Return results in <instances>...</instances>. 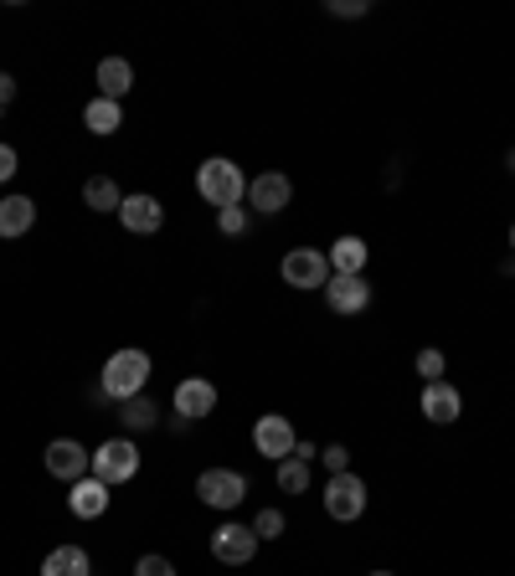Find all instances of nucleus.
Returning <instances> with one entry per match:
<instances>
[{"label":"nucleus","instance_id":"1","mask_svg":"<svg viewBox=\"0 0 515 576\" xmlns=\"http://www.w3.org/2000/svg\"><path fill=\"white\" fill-rule=\"evenodd\" d=\"M196 191H202V202H206V206L227 212V206H243V196H247V175L237 170L232 160L212 155V160H202V170H196Z\"/></svg>","mask_w":515,"mask_h":576},{"label":"nucleus","instance_id":"2","mask_svg":"<svg viewBox=\"0 0 515 576\" xmlns=\"http://www.w3.org/2000/svg\"><path fill=\"white\" fill-rule=\"evenodd\" d=\"M145 381H149V355L145 350H114L109 365H104V375H98V387H104L109 402H129V397H139Z\"/></svg>","mask_w":515,"mask_h":576},{"label":"nucleus","instance_id":"3","mask_svg":"<svg viewBox=\"0 0 515 576\" xmlns=\"http://www.w3.org/2000/svg\"><path fill=\"white\" fill-rule=\"evenodd\" d=\"M325 515H330V520H340V525L361 520V515H367V479H356L351 469L330 474V484H325Z\"/></svg>","mask_w":515,"mask_h":576},{"label":"nucleus","instance_id":"4","mask_svg":"<svg viewBox=\"0 0 515 576\" xmlns=\"http://www.w3.org/2000/svg\"><path fill=\"white\" fill-rule=\"evenodd\" d=\"M139 474V448L135 438H109L104 448H94V479H104L114 489V484H129Z\"/></svg>","mask_w":515,"mask_h":576},{"label":"nucleus","instance_id":"5","mask_svg":"<svg viewBox=\"0 0 515 576\" xmlns=\"http://www.w3.org/2000/svg\"><path fill=\"white\" fill-rule=\"evenodd\" d=\"M294 422H289L284 412H269L253 422V448L263 458H273V463H284V458H294Z\"/></svg>","mask_w":515,"mask_h":576},{"label":"nucleus","instance_id":"6","mask_svg":"<svg viewBox=\"0 0 515 576\" xmlns=\"http://www.w3.org/2000/svg\"><path fill=\"white\" fill-rule=\"evenodd\" d=\"M88 469H94V453H88L78 438H52L47 442V474H52V479L78 484V479H88Z\"/></svg>","mask_w":515,"mask_h":576},{"label":"nucleus","instance_id":"7","mask_svg":"<svg viewBox=\"0 0 515 576\" xmlns=\"http://www.w3.org/2000/svg\"><path fill=\"white\" fill-rule=\"evenodd\" d=\"M247 495V479L237 469H206L202 479H196V499L212 509H237Z\"/></svg>","mask_w":515,"mask_h":576},{"label":"nucleus","instance_id":"8","mask_svg":"<svg viewBox=\"0 0 515 576\" xmlns=\"http://www.w3.org/2000/svg\"><path fill=\"white\" fill-rule=\"evenodd\" d=\"M284 283L289 289H325L330 257L320 253V247H294V253H284Z\"/></svg>","mask_w":515,"mask_h":576},{"label":"nucleus","instance_id":"9","mask_svg":"<svg viewBox=\"0 0 515 576\" xmlns=\"http://www.w3.org/2000/svg\"><path fill=\"white\" fill-rule=\"evenodd\" d=\"M212 556H217L222 566H247L258 556L253 525H217V536H212Z\"/></svg>","mask_w":515,"mask_h":576},{"label":"nucleus","instance_id":"10","mask_svg":"<svg viewBox=\"0 0 515 576\" xmlns=\"http://www.w3.org/2000/svg\"><path fill=\"white\" fill-rule=\"evenodd\" d=\"M289 196H294V186H289L284 170H263V175L247 180V202H253V212H263V216H279L289 206Z\"/></svg>","mask_w":515,"mask_h":576},{"label":"nucleus","instance_id":"11","mask_svg":"<svg viewBox=\"0 0 515 576\" xmlns=\"http://www.w3.org/2000/svg\"><path fill=\"white\" fill-rule=\"evenodd\" d=\"M119 222H124V232H135V237H155V232L165 227V206L155 202V196H145V191H135V196H124Z\"/></svg>","mask_w":515,"mask_h":576},{"label":"nucleus","instance_id":"12","mask_svg":"<svg viewBox=\"0 0 515 576\" xmlns=\"http://www.w3.org/2000/svg\"><path fill=\"white\" fill-rule=\"evenodd\" d=\"M176 412L186 417V422H202V417L217 412V387L206 381V375H186L176 387Z\"/></svg>","mask_w":515,"mask_h":576},{"label":"nucleus","instance_id":"13","mask_svg":"<svg viewBox=\"0 0 515 576\" xmlns=\"http://www.w3.org/2000/svg\"><path fill=\"white\" fill-rule=\"evenodd\" d=\"M325 304L336 309V314H361V309L371 304V283L367 279H346V273H330Z\"/></svg>","mask_w":515,"mask_h":576},{"label":"nucleus","instance_id":"14","mask_svg":"<svg viewBox=\"0 0 515 576\" xmlns=\"http://www.w3.org/2000/svg\"><path fill=\"white\" fill-rule=\"evenodd\" d=\"M459 412H464L459 387H448V381H428V387H422V417H428V422L448 428V422H459Z\"/></svg>","mask_w":515,"mask_h":576},{"label":"nucleus","instance_id":"15","mask_svg":"<svg viewBox=\"0 0 515 576\" xmlns=\"http://www.w3.org/2000/svg\"><path fill=\"white\" fill-rule=\"evenodd\" d=\"M330 273H346V279H361L367 273V257H371V247L361 237H336L330 242Z\"/></svg>","mask_w":515,"mask_h":576},{"label":"nucleus","instance_id":"16","mask_svg":"<svg viewBox=\"0 0 515 576\" xmlns=\"http://www.w3.org/2000/svg\"><path fill=\"white\" fill-rule=\"evenodd\" d=\"M68 509L78 515V520H98L104 509H109V484L104 479H78L68 495Z\"/></svg>","mask_w":515,"mask_h":576},{"label":"nucleus","instance_id":"17","mask_svg":"<svg viewBox=\"0 0 515 576\" xmlns=\"http://www.w3.org/2000/svg\"><path fill=\"white\" fill-rule=\"evenodd\" d=\"M37 227V202L31 196H6L0 202V237H27Z\"/></svg>","mask_w":515,"mask_h":576},{"label":"nucleus","instance_id":"18","mask_svg":"<svg viewBox=\"0 0 515 576\" xmlns=\"http://www.w3.org/2000/svg\"><path fill=\"white\" fill-rule=\"evenodd\" d=\"M41 576H94V562L82 546H52L41 562Z\"/></svg>","mask_w":515,"mask_h":576},{"label":"nucleus","instance_id":"19","mask_svg":"<svg viewBox=\"0 0 515 576\" xmlns=\"http://www.w3.org/2000/svg\"><path fill=\"white\" fill-rule=\"evenodd\" d=\"M129 88H135V68H129L124 57H104V62H98V98H114V104H119Z\"/></svg>","mask_w":515,"mask_h":576},{"label":"nucleus","instance_id":"20","mask_svg":"<svg viewBox=\"0 0 515 576\" xmlns=\"http://www.w3.org/2000/svg\"><path fill=\"white\" fill-rule=\"evenodd\" d=\"M82 124H88V135H114L124 124V108L114 104V98H88V108H82Z\"/></svg>","mask_w":515,"mask_h":576},{"label":"nucleus","instance_id":"21","mask_svg":"<svg viewBox=\"0 0 515 576\" xmlns=\"http://www.w3.org/2000/svg\"><path fill=\"white\" fill-rule=\"evenodd\" d=\"M82 206H94V212H119L124 191L114 186L109 175H88V180H82Z\"/></svg>","mask_w":515,"mask_h":576},{"label":"nucleus","instance_id":"22","mask_svg":"<svg viewBox=\"0 0 515 576\" xmlns=\"http://www.w3.org/2000/svg\"><path fill=\"white\" fill-rule=\"evenodd\" d=\"M119 422H124L129 432H145V428H155V422H161V407H155L145 391H139V397L119 402Z\"/></svg>","mask_w":515,"mask_h":576},{"label":"nucleus","instance_id":"23","mask_svg":"<svg viewBox=\"0 0 515 576\" xmlns=\"http://www.w3.org/2000/svg\"><path fill=\"white\" fill-rule=\"evenodd\" d=\"M279 489H284V495H304V489H310V463H304V458H284V463H279Z\"/></svg>","mask_w":515,"mask_h":576},{"label":"nucleus","instance_id":"24","mask_svg":"<svg viewBox=\"0 0 515 576\" xmlns=\"http://www.w3.org/2000/svg\"><path fill=\"white\" fill-rule=\"evenodd\" d=\"M253 536L258 540H279V536H284V509H258Z\"/></svg>","mask_w":515,"mask_h":576},{"label":"nucleus","instance_id":"25","mask_svg":"<svg viewBox=\"0 0 515 576\" xmlns=\"http://www.w3.org/2000/svg\"><path fill=\"white\" fill-rule=\"evenodd\" d=\"M247 206H227V212H217V227H222V237H243L247 232Z\"/></svg>","mask_w":515,"mask_h":576},{"label":"nucleus","instance_id":"26","mask_svg":"<svg viewBox=\"0 0 515 576\" xmlns=\"http://www.w3.org/2000/svg\"><path fill=\"white\" fill-rule=\"evenodd\" d=\"M418 375L422 381H444V350H418Z\"/></svg>","mask_w":515,"mask_h":576},{"label":"nucleus","instance_id":"27","mask_svg":"<svg viewBox=\"0 0 515 576\" xmlns=\"http://www.w3.org/2000/svg\"><path fill=\"white\" fill-rule=\"evenodd\" d=\"M135 576H176V562H165V556H139Z\"/></svg>","mask_w":515,"mask_h":576},{"label":"nucleus","instance_id":"28","mask_svg":"<svg viewBox=\"0 0 515 576\" xmlns=\"http://www.w3.org/2000/svg\"><path fill=\"white\" fill-rule=\"evenodd\" d=\"M325 11H330V16H346V21H356V16L371 11V0H330Z\"/></svg>","mask_w":515,"mask_h":576},{"label":"nucleus","instance_id":"29","mask_svg":"<svg viewBox=\"0 0 515 576\" xmlns=\"http://www.w3.org/2000/svg\"><path fill=\"white\" fill-rule=\"evenodd\" d=\"M320 458H325V469H330V474H346V469H351V453H346L340 442H336V448H325Z\"/></svg>","mask_w":515,"mask_h":576},{"label":"nucleus","instance_id":"30","mask_svg":"<svg viewBox=\"0 0 515 576\" xmlns=\"http://www.w3.org/2000/svg\"><path fill=\"white\" fill-rule=\"evenodd\" d=\"M16 170H21V160H16V149H11V145H0V180H11Z\"/></svg>","mask_w":515,"mask_h":576},{"label":"nucleus","instance_id":"31","mask_svg":"<svg viewBox=\"0 0 515 576\" xmlns=\"http://www.w3.org/2000/svg\"><path fill=\"white\" fill-rule=\"evenodd\" d=\"M11 98H16V78H11V72H0V108L11 104Z\"/></svg>","mask_w":515,"mask_h":576},{"label":"nucleus","instance_id":"32","mask_svg":"<svg viewBox=\"0 0 515 576\" xmlns=\"http://www.w3.org/2000/svg\"><path fill=\"white\" fill-rule=\"evenodd\" d=\"M294 458H304V463H310V458H320V448H314V442H304V438H299V442H294Z\"/></svg>","mask_w":515,"mask_h":576},{"label":"nucleus","instance_id":"33","mask_svg":"<svg viewBox=\"0 0 515 576\" xmlns=\"http://www.w3.org/2000/svg\"><path fill=\"white\" fill-rule=\"evenodd\" d=\"M371 576H392V572H371Z\"/></svg>","mask_w":515,"mask_h":576},{"label":"nucleus","instance_id":"34","mask_svg":"<svg viewBox=\"0 0 515 576\" xmlns=\"http://www.w3.org/2000/svg\"><path fill=\"white\" fill-rule=\"evenodd\" d=\"M511 170H515V149H511Z\"/></svg>","mask_w":515,"mask_h":576},{"label":"nucleus","instance_id":"35","mask_svg":"<svg viewBox=\"0 0 515 576\" xmlns=\"http://www.w3.org/2000/svg\"><path fill=\"white\" fill-rule=\"evenodd\" d=\"M511 247H515V227H511Z\"/></svg>","mask_w":515,"mask_h":576}]
</instances>
